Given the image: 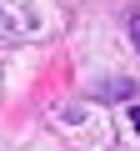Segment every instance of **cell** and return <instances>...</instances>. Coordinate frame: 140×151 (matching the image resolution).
I'll use <instances>...</instances> for the list:
<instances>
[{
	"mask_svg": "<svg viewBox=\"0 0 140 151\" xmlns=\"http://www.w3.org/2000/svg\"><path fill=\"white\" fill-rule=\"evenodd\" d=\"M135 86L130 81H120V76H115V81H105V86H95V101H120V96H130Z\"/></svg>",
	"mask_w": 140,
	"mask_h": 151,
	"instance_id": "cell-1",
	"label": "cell"
},
{
	"mask_svg": "<svg viewBox=\"0 0 140 151\" xmlns=\"http://www.w3.org/2000/svg\"><path fill=\"white\" fill-rule=\"evenodd\" d=\"M130 121H135V131H140V111H130Z\"/></svg>",
	"mask_w": 140,
	"mask_h": 151,
	"instance_id": "cell-2",
	"label": "cell"
}]
</instances>
